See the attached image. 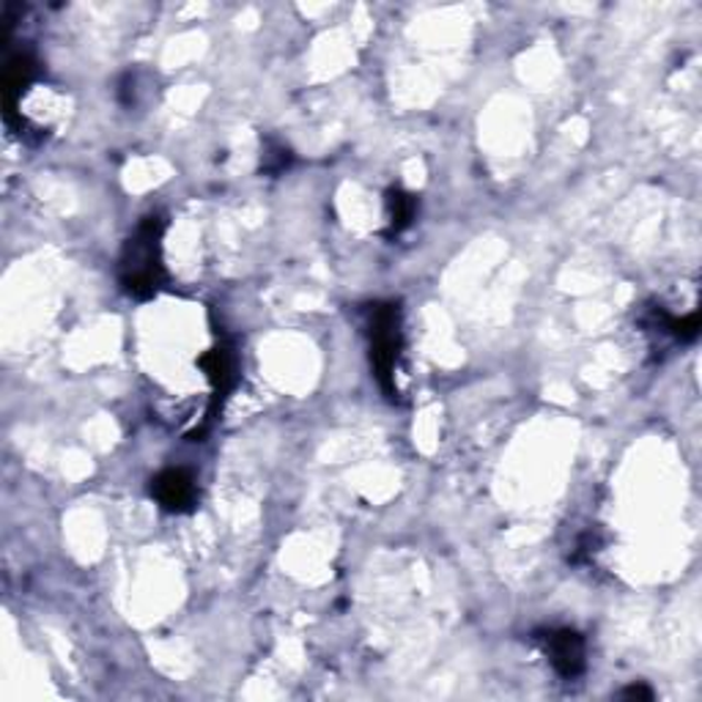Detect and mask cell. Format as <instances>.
<instances>
[{
  "label": "cell",
  "mask_w": 702,
  "mask_h": 702,
  "mask_svg": "<svg viewBox=\"0 0 702 702\" xmlns=\"http://www.w3.org/2000/svg\"><path fill=\"white\" fill-rule=\"evenodd\" d=\"M368 335H371V365L377 371L379 384L390 398L398 395L395 368L401 357V313L393 302L371 305L368 310Z\"/></svg>",
  "instance_id": "2"
},
{
  "label": "cell",
  "mask_w": 702,
  "mask_h": 702,
  "mask_svg": "<svg viewBox=\"0 0 702 702\" xmlns=\"http://www.w3.org/2000/svg\"><path fill=\"white\" fill-rule=\"evenodd\" d=\"M151 497L166 511L184 513L195 505V481L187 470H166L151 481Z\"/></svg>",
  "instance_id": "4"
},
{
  "label": "cell",
  "mask_w": 702,
  "mask_h": 702,
  "mask_svg": "<svg viewBox=\"0 0 702 702\" xmlns=\"http://www.w3.org/2000/svg\"><path fill=\"white\" fill-rule=\"evenodd\" d=\"M560 678L573 681L584 672V640L571 629H543L532 634Z\"/></svg>",
  "instance_id": "3"
},
{
  "label": "cell",
  "mask_w": 702,
  "mask_h": 702,
  "mask_svg": "<svg viewBox=\"0 0 702 702\" xmlns=\"http://www.w3.org/2000/svg\"><path fill=\"white\" fill-rule=\"evenodd\" d=\"M384 203H388V220H390L388 237L407 231V228L412 225L414 212H418V201H414V195L403 192L401 187H393V190H388V201Z\"/></svg>",
  "instance_id": "6"
},
{
  "label": "cell",
  "mask_w": 702,
  "mask_h": 702,
  "mask_svg": "<svg viewBox=\"0 0 702 702\" xmlns=\"http://www.w3.org/2000/svg\"><path fill=\"white\" fill-rule=\"evenodd\" d=\"M623 698L625 700H645V702H651L653 692L648 686H642V683H634V686L623 689Z\"/></svg>",
  "instance_id": "8"
},
{
  "label": "cell",
  "mask_w": 702,
  "mask_h": 702,
  "mask_svg": "<svg viewBox=\"0 0 702 702\" xmlns=\"http://www.w3.org/2000/svg\"><path fill=\"white\" fill-rule=\"evenodd\" d=\"M198 368L207 373L209 384L214 390V407L212 412H218V407L231 395V390L237 388V360H233V351L228 347H214L207 354L198 357Z\"/></svg>",
  "instance_id": "5"
},
{
  "label": "cell",
  "mask_w": 702,
  "mask_h": 702,
  "mask_svg": "<svg viewBox=\"0 0 702 702\" xmlns=\"http://www.w3.org/2000/svg\"><path fill=\"white\" fill-rule=\"evenodd\" d=\"M162 233L166 222L157 214L140 220L134 233L127 239L124 253H121V285L134 300H151L166 283V269H162Z\"/></svg>",
  "instance_id": "1"
},
{
  "label": "cell",
  "mask_w": 702,
  "mask_h": 702,
  "mask_svg": "<svg viewBox=\"0 0 702 702\" xmlns=\"http://www.w3.org/2000/svg\"><path fill=\"white\" fill-rule=\"evenodd\" d=\"M289 166H291V151L285 149V146L269 140L267 149H263V157H261V171L269 173V176H278V173H283Z\"/></svg>",
  "instance_id": "7"
}]
</instances>
